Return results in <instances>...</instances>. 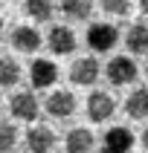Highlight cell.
Returning a JSON list of instances; mask_svg holds the SVG:
<instances>
[{
	"mask_svg": "<svg viewBox=\"0 0 148 153\" xmlns=\"http://www.w3.org/2000/svg\"><path fill=\"white\" fill-rule=\"evenodd\" d=\"M104 75L110 81L113 87H125V84H134L139 75V67L128 55H119V58H110L107 61V67H104Z\"/></svg>",
	"mask_w": 148,
	"mask_h": 153,
	"instance_id": "1",
	"label": "cell"
},
{
	"mask_svg": "<svg viewBox=\"0 0 148 153\" xmlns=\"http://www.w3.org/2000/svg\"><path fill=\"white\" fill-rule=\"evenodd\" d=\"M116 110V101H113L110 93H104V90H93V93L87 95V119L96 121V124H102L107 121Z\"/></svg>",
	"mask_w": 148,
	"mask_h": 153,
	"instance_id": "2",
	"label": "cell"
},
{
	"mask_svg": "<svg viewBox=\"0 0 148 153\" xmlns=\"http://www.w3.org/2000/svg\"><path fill=\"white\" fill-rule=\"evenodd\" d=\"M119 41V32H116V26L110 23H93L87 29V46L93 52H107L113 49V43Z\"/></svg>",
	"mask_w": 148,
	"mask_h": 153,
	"instance_id": "3",
	"label": "cell"
},
{
	"mask_svg": "<svg viewBox=\"0 0 148 153\" xmlns=\"http://www.w3.org/2000/svg\"><path fill=\"white\" fill-rule=\"evenodd\" d=\"M99 72H102L99 61L87 55V58L73 61V67H70V81H73V84H78V87H90V84H96Z\"/></svg>",
	"mask_w": 148,
	"mask_h": 153,
	"instance_id": "4",
	"label": "cell"
},
{
	"mask_svg": "<svg viewBox=\"0 0 148 153\" xmlns=\"http://www.w3.org/2000/svg\"><path fill=\"white\" fill-rule=\"evenodd\" d=\"M29 81H32L35 90H47L58 81V67L52 64L50 58H38L32 61V67H29Z\"/></svg>",
	"mask_w": 148,
	"mask_h": 153,
	"instance_id": "5",
	"label": "cell"
},
{
	"mask_svg": "<svg viewBox=\"0 0 148 153\" xmlns=\"http://www.w3.org/2000/svg\"><path fill=\"white\" fill-rule=\"evenodd\" d=\"M76 107H78L76 95L70 93V90H55V93L47 98V113L55 116V119H67V116H73Z\"/></svg>",
	"mask_w": 148,
	"mask_h": 153,
	"instance_id": "6",
	"label": "cell"
},
{
	"mask_svg": "<svg viewBox=\"0 0 148 153\" xmlns=\"http://www.w3.org/2000/svg\"><path fill=\"white\" fill-rule=\"evenodd\" d=\"M47 43H50V52L55 55H70L76 49V32L70 26H52L47 35Z\"/></svg>",
	"mask_w": 148,
	"mask_h": 153,
	"instance_id": "7",
	"label": "cell"
},
{
	"mask_svg": "<svg viewBox=\"0 0 148 153\" xmlns=\"http://www.w3.org/2000/svg\"><path fill=\"white\" fill-rule=\"evenodd\" d=\"M9 110H12L15 119L32 121V119H38V98L32 93H15L12 101H9Z\"/></svg>",
	"mask_w": 148,
	"mask_h": 153,
	"instance_id": "8",
	"label": "cell"
},
{
	"mask_svg": "<svg viewBox=\"0 0 148 153\" xmlns=\"http://www.w3.org/2000/svg\"><path fill=\"white\" fill-rule=\"evenodd\" d=\"M93 145H96V136L87 127H73L67 133V139H64L67 153H90V150H93Z\"/></svg>",
	"mask_w": 148,
	"mask_h": 153,
	"instance_id": "9",
	"label": "cell"
},
{
	"mask_svg": "<svg viewBox=\"0 0 148 153\" xmlns=\"http://www.w3.org/2000/svg\"><path fill=\"white\" fill-rule=\"evenodd\" d=\"M12 46L17 52H38L41 49V35L35 26H17L12 32Z\"/></svg>",
	"mask_w": 148,
	"mask_h": 153,
	"instance_id": "10",
	"label": "cell"
},
{
	"mask_svg": "<svg viewBox=\"0 0 148 153\" xmlns=\"http://www.w3.org/2000/svg\"><path fill=\"white\" fill-rule=\"evenodd\" d=\"M26 147L32 153H50L52 147H55V133H52L50 127H32L29 133H26Z\"/></svg>",
	"mask_w": 148,
	"mask_h": 153,
	"instance_id": "11",
	"label": "cell"
},
{
	"mask_svg": "<svg viewBox=\"0 0 148 153\" xmlns=\"http://www.w3.org/2000/svg\"><path fill=\"white\" fill-rule=\"evenodd\" d=\"M104 147L113 153H128L134 147V133L128 127H110L104 133Z\"/></svg>",
	"mask_w": 148,
	"mask_h": 153,
	"instance_id": "12",
	"label": "cell"
},
{
	"mask_svg": "<svg viewBox=\"0 0 148 153\" xmlns=\"http://www.w3.org/2000/svg\"><path fill=\"white\" fill-rule=\"evenodd\" d=\"M125 113H128L131 119H148V87H137L134 93L128 95V101H125Z\"/></svg>",
	"mask_w": 148,
	"mask_h": 153,
	"instance_id": "13",
	"label": "cell"
},
{
	"mask_svg": "<svg viewBox=\"0 0 148 153\" xmlns=\"http://www.w3.org/2000/svg\"><path fill=\"white\" fill-rule=\"evenodd\" d=\"M125 46L134 55H148V26L145 23H134L125 35Z\"/></svg>",
	"mask_w": 148,
	"mask_h": 153,
	"instance_id": "14",
	"label": "cell"
},
{
	"mask_svg": "<svg viewBox=\"0 0 148 153\" xmlns=\"http://www.w3.org/2000/svg\"><path fill=\"white\" fill-rule=\"evenodd\" d=\"M23 12L38 23H47V20H52L55 6H52V0H23Z\"/></svg>",
	"mask_w": 148,
	"mask_h": 153,
	"instance_id": "15",
	"label": "cell"
},
{
	"mask_svg": "<svg viewBox=\"0 0 148 153\" xmlns=\"http://www.w3.org/2000/svg\"><path fill=\"white\" fill-rule=\"evenodd\" d=\"M93 3L96 0H61V12L70 20H87L93 12Z\"/></svg>",
	"mask_w": 148,
	"mask_h": 153,
	"instance_id": "16",
	"label": "cell"
},
{
	"mask_svg": "<svg viewBox=\"0 0 148 153\" xmlns=\"http://www.w3.org/2000/svg\"><path fill=\"white\" fill-rule=\"evenodd\" d=\"M17 81H20V64L9 55H3L0 58V87H15Z\"/></svg>",
	"mask_w": 148,
	"mask_h": 153,
	"instance_id": "17",
	"label": "cell"
},
{
	"mask_svg": "<svg viewBox=\"0 0 148 153\" xmlns=\"http://www.w3.org/2000/svg\"><path fill=\"white\" fill-rule=\"evenodd\" d=\"M17 145V130L9 121H0V153H12Z\"/></svg>",
	"mask_w": 148,
	"mask_h": 153,
	"instance_id": "18",
	"label": "cell"
},
{
	"mask_svg": "<svg viewBox=\"0 0 148 153\" xmlns=\"http://www.w3.org/2000/svg\"><path fill=\"white\" fill-rule=\"evenodd\" d=\"M102 9L107 12V15H119L125 17L131 12V0H102Z\"/></svg>",
	"mask_w": 148,
	"mask_h": 153,
	"instance_id": "19",
	"label": "cell"
},
{
	"mask_svg": "<svg viewBox=\"0 0 148 153\" xmlns=\"http://www.w3.org/2000/svg\"><path fill=\"white\" fill-rule=\"evenodd\" d=\"M142 147H145V150H148V127L142 130Z\"/></svg>",
	"mask_w": 148,
	"mask_h": 153,
	"instance_id": "20",
	"label": "cell"
},
{
	"mask_svg": "<svg viewBox=\"0 0 148 153\" xmlns=\"http://www.w3.org/2000/svg\"><path fill=\"white\" fill-rule=\"evenodd\" d=\"M139 9H142V15H148V0H139Z\"/></svg>",
	"mask_w": 148,
	"mask_h": 153,
	"instance_id": "21",
	"label": "cell"
},
{
	"mask_svg": "<svg viewBox=\"0 0 148 153\" xmlns=\"http://www.w3.org/2000/svg\"><path fill=\"white\" fill-rule=\"evenodd\" d=\"M99 153H113V150H107V147H102V150H99Z\"/></svg>",
	"mask_w": 148,
	"mask_h": 153,
	"instance_id": "22",
	"label": "cell"
},
{
	"mask_svg": "<svg viewBox=\"0 0 148 153\" xmlns=\"http://www.w3.org/2000/svg\"><path fill=\"white\" fill-rule=\"evenodd\" d=\"M0 35H3V17H0Z\"/></svg>",
	"mask_w": 148,
	"mask_h": 153,
	"instance_id": "23",
	"label": "cell"
}]
</instances>
